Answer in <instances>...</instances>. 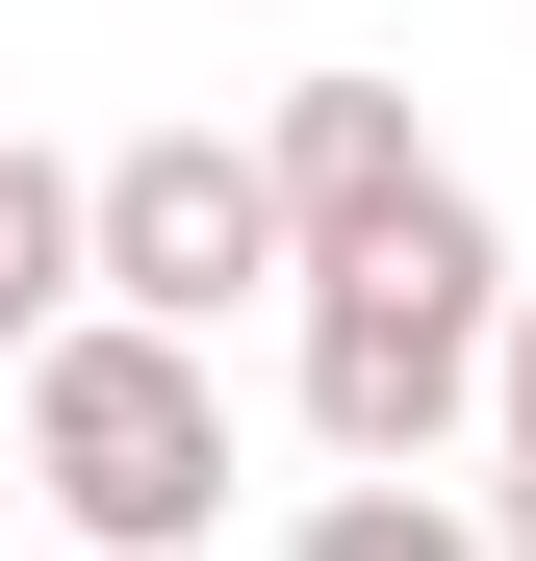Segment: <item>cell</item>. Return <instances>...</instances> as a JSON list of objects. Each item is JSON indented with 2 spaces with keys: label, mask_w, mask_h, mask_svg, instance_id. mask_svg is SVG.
Instances as JSON below:
<instances>
[{
  "label": "cell",
  "mask_w": 536,
  "mask_h": 561,
  "mask_svg": "<svg viewBox=\"0 0 536 561\" xmlns=\"http://www.w3.org/2000/svg\"><path fill=\"white\" fill-rule=\"evenodd\" d=\"M486 561H536V459H511V485H486Z\"/></svg>",
  "instance_id": "ba28073f"
},
{
  "label": "cell",
  "mask_w": 536,
  "mask_h": 561,
  "mask_svg": "<svg viewBox=\"0 0 536 561\" xmlns=\"http://www.w3.org/2000/svg\"><path fill=\"white\" fill-rule=\"evenodd\" d=\"M486 409H511V459H536V255H511V307H486Z\"/></svg>",
  "instance_id": "52a82bcc"
},
{
  "label": "cell",
  "mask_w": 536,
  "mask_h": 561,
  "mask_svg": "<svg viewBox=\"0 0 536 561\" xmlns=\"http://www.w3.org/2000/svg\"><path fill=\"white\" fill-rule=\"evenodd\" d=\"M255 280H282L255 128H128V153H77V307H128V332H230Z\"/></svg>",
  "instance_id": "3957f363"
},
{
  "label": "cell",
  "mask_w": 536,
  "mask_h": 561,
  "mask_svg": "<svg viewBox=\"0 0 536 561\" xmlns=\"http://www.w3.org/2000/svg\"><path fill=\"white\" fill-rule=\"evenodd\" d=\"M26 485H52L77 561H205V511H230V357L128 332V307H52L26 332Z\"/></svg>",
  "instance_id": "7a4b0ae2"
},
{
  "label": "cell",
  "mask_w": 536,
  "mask_h": 561,
  "mask_svg": "<svg viewBox=\"0 0 536 561\" xmlns=\"http://www.w3.org/2000/svg\"><path fill=\"white\" fill-rule=\"evenodd\" d=\"M486 307H511V230H486L460 153L384 230L307 255V434H332V485H434V434L486 409Z\"/></svg>",
  "instance_id": "6da1fadb"
},
{
  "label": "cell",
  "mask_w": 536,
  "mask_h": 561,
  "mask_svg": "<svg viewBox=\"0 0 536 561\" xmlns=\"http://www.w3.org/2000/svg\"><path fill=\"white\" fill-rule=\"evenodd\" d=\"M282 561H486V511H460V485H332Z\"/></svg>",
  "instance_id": "8992f818"
},
{
  "label": "cell",
  "mask_w": 536,
  "mask_h": 561,
  "mask_svg": "<svg viewBox=\"0 0 536 561\" xmlns=\"http://www.w3.org/2000/svg\"><path fill=\"white\" fill-rule=\"evenodd\" d=\"M77 307V153H26V128H0V357H26Z\"/></svg>",
  "instance_id": "5b68a950"
},
{
  "label": "cell",
  "mask_w": 536,
  "mask_h": 561,
  "mask_svg": "<svg viewBox=\"0 0 536 561\" xmlns=\"http://www.w3.org/2000/svg\"><path fill=\"white\" fill-rule=\"evenodd\" d=\"M434 179V128H409V77H282V128H255V205H282V280L332 255V230H384Z\"/></svg>",
  "instance_id": "277c9868"
}]
</instances>
